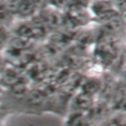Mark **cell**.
<instances>
[{"instance_id": "7a4b0ae2", "label": "cell", "mask_w": 126, "mask_h": 126, "mask_svg": "<svg viewBox=\"0 0 126 126\" xmlns=\"http://www.w3.org/2000/svg\"><path fill=\"white\" fill-rule=\"evenodd\" d=\"M42 19H43V21H44L46 27L47 29H50V30L57 29L62 22V18L60 17L59 13H57L56 11L45 12L42 16Z\"/></svg>"}, {"instance_id": "6da1fadb", "label": "cell", "mask_w": 126, "mask_h": 126, "mask_svg": "<svg viewBox=\"0 0 126 126\" xmlns=\"http://www.w3.org/2000/svg\"><path fill=\"white\" fill-rule=\"evenodd\" d=\"M42 1L43 0H23L16 14L22 18L31 17L39 10V7L42 4Z\"/></svg>"}, {"instance_id": "277c9868", "label": "cell", "mask_w": 126, "mask_h": 126, "mask_svg": "<svg viewBox=\"0 0 126 126\" xmlns=\"http://www.w3.org/2000/svg\"><path fill=\"white\" fill-rule=\"evenodd\" d=\"M50 3L55 9H61L68 3L67 0H50Z\"/></svg>"}, {"instance_id": "5b68a950", "label": "cell", "mask_w": 126, "mask_h": 126, "mask_svg": "<svg viewBox=\"0 0 126 126\" xmlns=\"http://www.w3.org/2000/svg\"><path fill=\"white\" fill-rule=\"evenodd\" d=\"M67 1H68V3H70L72 1H74V0H67Z\"/></svg>"}, {"instance_id": "3957f363", "label": "cell", "mask_w": 126, "mask_h": 126, "mask_svg": "<svg viewBox=\"0 0 126 126\" xmlns=\"http://www.w3.org/2000/svg\"><path fill=\"white\" fill-rule=\"evenodd\" d=\"M26 92V86L23 83H16L13 85V93L17 96H23Z\"/></svg>"}]
</instances>
